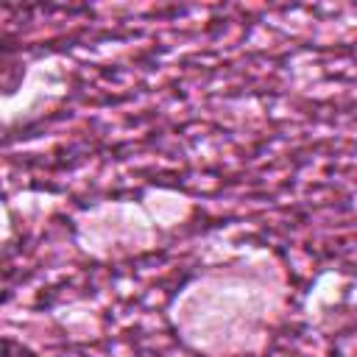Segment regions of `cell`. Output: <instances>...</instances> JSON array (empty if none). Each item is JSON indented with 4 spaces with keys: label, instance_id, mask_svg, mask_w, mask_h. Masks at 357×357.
Here are the masks:
<instances>
[]
</instances>
